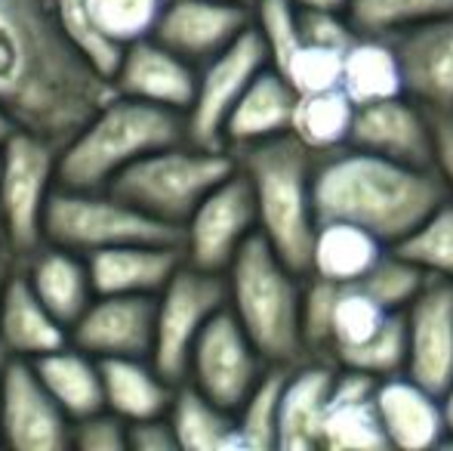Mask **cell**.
Masks as SVG:
<instances>
[{"instance_id":"1","label":"cell","mask_w":453,"mask_h":451,"mask_svg":"<svg viewBox=\"0 0 453 451\" xmlns=\"http://www.w3.org/2000/svg\"><path fill=\"white\" fill-rule=\"evenodd\" d=\"M111 93L62 35L53 0H0V109L12 124L62 145Z\"/></svg>"},{"instance_id":"2","label":"cell","mask_w":453,"mask_h":451,"mask_svg":"<svg viewBox=\"0 0 453 451\" xmlns=\"http://www.w3.org/2000/svg\"><path fill=\"white\" fill-rule=\"evenodd\" d=\"M444 198L448 189L432 167H413L352 145L315 158V217L349 220L386 247L398 245Z\"/></svg>"},{"instance_id":"3","label":"cell","mask_w":453,"mask_h":451,"mask_svg":"<svg viewBox=\"0 0 453 451\" xmlns=\"http://www.w3.org/2000/svg\"><path fill=\"white\" fill-rule=\"evenodd\" d=\"M303 340L309 355L376 380L404 371V315L388 309L364 278L324 282L305 276Z\"/></svg>"},{"instance_id":"4","label":"cell","mask_w":453,"mask_h":451,"mask_svg":"<svg viewBox=\"0 0 453 451\" xmlns=\"http://www.w3.org/2000/svg\"><path fill=\"white\" fill-rule=\"evenodd\" d=\"M234 167L247 176L257 205V232L299 276L309 272L311 238H315V201L311 176L315 158L303 143L284 136L234 149Z\"/></svg>"},{"instance_id":"5","label":"cell","mask_w":453,"mask_h":451,"mask_svg":"<svg viewBox=\"0 0 453 451\" xmlns=\"http://www.w3.org/2000/svg\"><path fill=\"white\" fill-rule=\"evenodd\" d=\"M222 278L226 309L269 365H293L309 355L303 340L305 276L290 269L263 235L244 241Z\"/></svg>"},{"instance_id":"6","label":"cell","mask_w":453,"mask_h":451,"mask_svg":"<svg viewBox=\"0 0 453 451\" xmlns=\"http://www.w3.org/2000/svg\"><path fill=\"white\" fill-rule=\"evenodd\" d=\"M185 139L180 112L111 93L59 145L56 183L68 189H105L133 161Z\"/></svg>"},{"instance_id":"7","label":"cell","mask_w":453,"mask_h":451,"mask_svg":"<svg viewBox=\"0 0 453 451\" xmlns=\"http://www.w3.org/2000/svg\"><path fill=\"white\" fill-rule=\"evenodd\" d=\"M232 170L234 158L228 149H203L180 139L133 161L105 189L136 211L182 229L197 201Z\"/></svg>"},{"instance_id":"8","label":"cell","mask_w":453,"mask_h":451,"mask_svg":"<svg viewBox=\"0 0 453 451\" xmlns=\"http://www.w3.org/2000/svg\"><path fill=\"white\" fill-rule=\"evenodd\" d=\"M43 241L68 251L87 253L102 247L136 245V241H173L180 245V229L167 226L149 214L136 211L108 189H68L56 183L43 207Z\"/></svg>"},{"instance_id":"9","label":"cell","mask_w":453,"mask_h":451,"mask_svg":"<svg viewBox=\"0 0 453 451\" xmlns=\"http://www.w3.org/2000/svg\"><path fill=\"white\" fill-rule=\"evenodd\" d=\"M59 145L31 130H16L0 143V217L6 247L12 257H25L43 241V207L56 186Z\"/></svg>"},{"instance_id":"10","label":"cell","mask_w":453,"mask_h":451,"mask_svg":"<svg viewBox=\"0 0 453 451\" xmlns=\"http://www.w3.org/2000/svg\"><path fill=\"white\" fill-rule=\"evenodd\" d=\"M222 307L226 278L219 272L188 266L185 260L155 294V340L149 359L170 384L185 380V365L197 334Z\"/></svg>"},{"instance_id":"11","label":"cell","mask_w":453,"mask_h":451,"mask_svg":"<svg viewBox=\"0 0 453 451\" xmlns=\"http://www.w3.org/2000/svg\"><path fill=\"white\" fill-rule=\"evenodd\" d=\"M269 66V56L259 41L257 28L247 25L226 50L210 56L197 66L195 93L185 109V139L203 149H226L222 145V127L228 112L241 99L253 78Z\"/></svg>"},{"instance_id":"12","label":"cell","mask_w":453,"mask_h":451,"mask_svg":"<svg viewBox=\"0 0 453 451\" xmlns=\"http://www.w3.org/2000/svg\"><path fill=\"white\" fill-rule=\"evenodd\" d=\"M182 260L207 272H226L234 253L257 235V205L247 176L238 167L222 176L195 205L180 229Z\"/></svg>"},{"instance_id":"13","label":"cell","mask_w":453,"mask_h":451,"mask_svg":"<svg viewBox=\"0 0 453 451\" xmlns=\"http://www.w3.org/2000/svg\"><path fill=\"white\" fill-rule=\"evenodd\" d=\"M269 362L263 359L244 328L234 322L226 307L203 325L185 365V384L222 408L234 411L257 386Z\"/></svg>"},{"instance_id":"14","label":"cell","mask_w":453,"mask_h":451,"mask_svg":"<svg viewBox=\"0 0 453 451\" xmlns=\"http://www.w3.org/2000/svg\"><path fill=\"white\" fill-rule=\"evenodd\" d=\"M0 446L16 451L72 448V417L25 359H6L0 368Z\"/></svg>"},{"instance_id":"15","label":"cell","mask_w":453,"mask_h":451,"mask_svg":"<svg viewBox=\"0 0 453 451\" xmlns=\"http://www.w3.org/2000/svg\"><path fill=\"white\" fill-rule=\"evenodd\" d=\"M404 374L441 393L453 377V282L423 278L404 309Z\"/></svg>"},{"instance_id":"16","label":"cell","mask_w":453,"mask_h":451,"mask_svg":"<svg viewBox=\"0 0 453 451\" xmlns=\"http://www.w3.org/2000/svg\"><path fill=\"white\" fill-rule=\"evenodd\" d=\"M401 90L426 112H453V12L419 19L388 35Z\"/></svg>"},{"instance_id":"17","label":"cell","mask_w":453,"mask_h":451,"mask_svg":"<svg viewBox=\"0 0 453 451\" xmlns=\"http://www.w3.org/2000/svg\"><path fill=\"white\" fill-rule=\"evenodd\" d=\"M155 294H96L68 328V343L93 359L151 355Z\"/></svg>"},{"instance_id":"18","label":"cell","mask_w":453,"mask_h":451,"mask_svg":"<svg viewBox=\"0 0 453 451\" xmlns=\"http://www.w3.org/2000/svg\"><path fill=\"white\" fill-rule=\"evenodd\" d=\"M349 145L413 167H432V118L404 93L355 105Z\"/></svg>"},{"instance_id":"19","label":"cell","mask_w":453,"mask_h":451,"mask_svg":"<svg viewBox=\"0 0 453 451\" xmlns=\"http://www.w3.org/2000/svg\"><path fill=\"white\" fill-rule=\"evenodd\" d=\"M195 78L197 66H191L188 59L176 56L157 37L149 35L120 50L118 66L108 81H111V90L120 97L185 114L191 93H195Z\"/></svg>"},{"instance_id":"20","label":"cell","mask_w":453,"mask_h":451,"mask_svg":"<svg viewBox=\"0 0 453 451\" xmlns=\"http://www.w3.org/2000/svg\"><path fill=\"white\" fill-rule=\"evenodd\" d=\"M250 25V6L232 0H164L151 37L176 56L201 66L226 50Z\"/></svg>"},{"instance_id":"21","label":"cell","mask_w":453,"mask_h":451,"mask_svg":"<svg viewBox=\"0 0 453 451\" xmlns=\"http://www.w3.org/2000/svg\"><path fill=\"white\" fill-rule=\"evenodd\" d=\"M373 402L388 448L419 451L448 446L438 393L426 390L404 371L386 374L376 380Z\"/></svg>"},{"instance_id":"22","label":"cell","mask_w":453,"mask_h":451,"mask_svg":"<svg viewBox=\"0 0 453 451\" xmlns=\"http://www.w3.org/2000/svg\"><path fill=\"white\" fill-rule=\"evenodd\" d=\"M336 365L318 355L293 362L287 368L278 402V436L274 448L280 451H311L321 448V424L327 408Z\"/></svg>"},{"instance_id":"23","label":"cell","mask_w":453,"mask_h":451,"mask_svg":"<svg viewBox=\"0 0 453 451\" xmlns=\"http://www.w3.org/2000/svg\"><path fill=\"white\" fill-rule=\"evenodd\" d=\"M182 263L173 241H136L87 253L93 294H157Z\"/></svg>"},{"instance_id":"24","label":"cell","mask_w":453,"mask_h":451,"mask_svg":"<svg viewBox=\"0 0 453 451\" xmlns=\"http://www.w3.org/2000/svg\"><path fill=\"white\" fill-rule=\"evenodd\" d=\"M376 377L352 368H336L321 424V448L380 451L388 448L373 402Z\"/></svg>"},{"instance_id":"25","label":"cell","mask_w":453,"mask_h":451,"mask_svg":"<svg viewBox=\"0 0 453 451\" xmlns=\"http://www.w3.org/2000/svg\"><path fill=\"white\" fill-rule=\"evenodd\" d=\"M16 263L19 272L25 276V282L37 294V300L65 328H72V322L84 313L87 303L96 297L90 269H87V257L68 251V247L41 241L35 251L19 257Z\"/></svg>"},{"instance_id":"26","label":"cell","mask_w":453,"mask_h":451,"mask_svg":"<svg viewBox=\"0 0 453 451\" xmlns=\"http://www.w3.org/2000/svg\"><path fill=\"white\" fill-rule=\"evenodd\" d=\"M65 343L68 328L37 300L16 263L4 288V300H0V346H4L6 359L31 362L37 355L65 346Z\"/></svg>"},{"instance_id":"27","label":"cell","mask_w":453,"mask_h":451,"mask_svg":"<svg viewBox=\"0 0 453 451\" xmlns=\"http://www.w3.org/2000/svg\"><path fill=\"white\" fill-rule=\"evenodd\" d=\"M293 103H296L293 87L272 66H265L247 84V90L241 93L234 109L228 112L226 127H222V145L228 152H234L244 149V145L265 143V139L290 133Z\"/></svg>"},{"instance_id":"28","label":"cell","mask_w":453,"mask_h":451,"mask_svg":"<svg viewBox=\"0 0 453 451\" xmlns=\"http://www.w3.org/2000/svg\"><path fill=\"white\" fill-rule=\"evenodd\" d=\"M102 402L120 421H145V417L167 415L173 402L176 384H170L151 359L124 355V359H99Z\"/></svg>"},{"instance_id":"29","label":"cell","mask_w":453,"mask_h":451,"mask_svg":"<svg viewBox=\"0 0 453 451\" xmlns=\"http://www.w3.org/2000/svg\"><path fill=\"white\" fill-rule=\"evenodd\" d=\"M386 251L388 247L376 235L349 220H318L305 276L324 282H358Z\"/></svg>"},{"instance_id":"30","label":"cell","mask_w":453,"mask_h":451,"mask_svg":"<svg viewBox=\"0 0 453 451\" xmlns=\"http://www.w3.org/2000/svg\"><path fill=\"white\" fill-rule=\"evenodd\" d=\"M31 368H35L41 384L47 386L50 396L59 402V408L72 421L105 408V402H102L99 359H93L84 349L65 343V346L53 349V353L31 359Z\"/></svg>"},{"instance_id":"31","label":"cell","mask_w":453,"mask_h":451,"mask_svg":"<svg viewBox=\"0 0 453 451\" xmlns=\"http://www.w3.org/2000/svg\"><path fill=\"white\" fill-rule=\"evenodd\" d=\"M340 90L355 105L376 103V99L401 97V72L388 37L358 35L342 50Z\"/></svg>"},{"instance_id":"32","label":"cell","mask_w":453,"mask_h":451,"mask_svg":"<svg viewBox=\"0 0 453 451\" xmlns=\"http://www.w3.org/2000/svg\"><path fill=\"white\" fill-rule=\"evenodd\" d=\"M176 446L185 451H222L238 448L234 439V411L210 402L191 384H176L173 402L167 408Z\"/></svg>"},{"instance_id":"33","label":"cell","mask_w":453,"mask_h":451,"mask_svg":"<svg viewBox=\"0 0 453 451\" xmlns=\"http://www.w3.org/2000/svg\"><path fill=\"white\" fill-rule=\"evenodd\" d=\"M355 103L340 90L299 93L290 114V136L303 143L311 155H327L342 145H349V130H352Z\"/></svg>"},{"instance_id":"34","label":"cell","mask_w":453,"mask_h":451,"mask_svg":"<svg viewBox=\"0 0 453 451\" xmlns=\"http://www.w3.org/2000/svg\"><path fill=\"white\" fill-rule=\"evenodd\" d=\"M401 260L419 269L426 278H444L453 282V198L441 201L435 211H429L398 245H392Z\"/></svg>"},{"instance_id":"35","label":"cell","mask_w":453,"mask_h":451,"mask_svg":"<svg viewBox=\"0 0 453 451\" xmlns=\"http://www.w3.org/2000/svg\"><path fill=\"white\" fill-rule=\"evenodd\" d=\"M287 368L290 365L265 368L263 377L257 380V386L234 408V439H238V448H257V451L274 448V436H278V402H280V386H284Z\"/></svg>"},{"instance_id":"36","label":"cell","mask_w":453,"mask_h":451,"mask_svg":"<svg viewBox=\"0 0 453 451\" xmlns=\"http://www.w3.org/2000/svg\"><path fill=\"white\" fill-rule=\"evenodd\" d=\"M441 12H453V0H346V16L358 35L388 37Z\"/></svg>"},{"instance_id":"37","label":"cell","mask_w":453,"mask_h":451,"mask_svg":"<svg viewBox=\"0 0 453 451\" xmlns=\"http://www.w3.org/2000/svg\"><path fill=\"white\" fill-rule=\"evenodd\" d=\"M84 6L102 37L124 50L127 43L155 31L164 0H84Z\"/></svg>"},{"instance_id":"38","label":"cell","mask_w":453,"mask_h":451,"mask_svg":"<svg viewBox=\"0 0 453 451\" xmlns=\"http://www.w3.org/2000/svg\"><path fill=\"white\" fill-rule=\"evenodd\" d=\"M53 12L62 35L72 41V47L90 62L96 72L111 78L114 66H118L120 47H114L111 41L102 37V31L96 28L90 12H87L84 0H53Z\"/></svg>"},{"instance_id":"39","label":"cell","mask_w":453,"mask_h":451,"mask_svg":"<svg viewBox=\"0 0 453 451\" xmlns=\"http://www.w3.org/2000/svg\"><path fill=\"white\" fill-rule=\"evenodd\" d=\"M340 68H342V50L318 47V43H299L287 62L274 72L293 87V93H318L340 87Z\"/></svg>"},{"instance_id":"40","label":"cell","mask_w":453,"mask_h":451,"mask_svg":"<svg viewBox=\"0 0 453 451\" xmlns=\"http://www.w3.org/2000/svg\"><path fill=\"white\" fill-rule=\"evenodd\" d=\"M250 25L257 28L259 41H263L272 68L284 66L287 56L303 43V35H299V10L290 0H257L250 10Z\"/></svg>"},{"instance_id":"41","label":"cell","mask_w":453,"mask_h":451,"mask_svg":"<svg viewBox=\"0 0 453 451\" xmlns=\"http://www.w3.org/2000/svg\"><path fill=\"white\" fill-rule=\"evenodd\" d=\"M72 448L81 451H127V421L108 408L72 421Z\"/></svg>"},{"instance_id":"42","label":"cell","mask_w":453,"mask_h":451,"mask_svg":"<svg viewBox=\"0 0 453 451\" xmlns=\"http://www.w3.org/2000/svg\"><path fill=\"white\" fill-rule=\"evenodd\" d=\"M299 35L305 43L346 50L358 37V31L352 28L346 10H299Z\"/></svg>"},{"instance_id":"43","label":"cell","mask_w":453,"mask_h":451,"mask_svg":"<svg viewBox=\"0 0 453 451\" xmlns=\"http://www.w3.org/2000/svg\"><path fill=\"white\" fill-rule=\"evenodd\" d=\"M432 118V170L453 198V112H429Z\"/></svg>"},{"instance_id":"44","label":"cell","mask_w":453,"mask_h":451,"mask_svg":"<svg viewBox=\"0 0 453 451\" xmlns=\"http://www.w3.org/2000/svg\"><path fill=\"white\" fill-rule=\"evenodd\" d=\"M127 448L133 451H176V436L167 415L127 424Z\"/></svg>"},{"instance_id":"45","label":"cell","mask_w":453,"mask_h":451,"mask_svg":"<svg viewBox=\"0 0 453 451\" xmlns=\"http://www.w3.org/2000/svg\"><path fill=\"white\" fill-rule=\"evenodd\" d=\"M438 405H441L444 417V436H448V446H453V377L444 384V390L438 393Z\"/></svg>"},{"instance_id":"46","label":"cell","mask_w":453,"mask_h":451,"mask_svg":"<svg viewBox=\"0 0 453 451\" xmlns=\"http://www.w3.org/2000/svg\"><path fill=\"white\" fill-rule=\"evenodd\" d=\"M12 269H16V257H12L10 251H0V300H4V288H6V282H10ZM4 362H6V353H4V346H0V368H4Z\"/></svg>"},{"instance_id":"47","label":"cell","mask_w":453,"mask_h":451,"mask_svg":"<svg viewBox=\"0 0 453 451\" xmlns=\"http://www.w3.org/2000/svg\"><path fill=\"white\" fill-rule=\"evenodd\" d=\"M296 10H346V0H290Z\"/></svg>"},{"instance_id":"48","label":"cell","mask_w":453,"mask_h":451,"mask_svg":"<svg viewBox=\"0 0 453 451\" xmlns=\"http://www.w3.org/2000/svg\"><path fill=\"white\" fill-rule=\"evenodd\" d=\"M12 130H16V124H12V118H10V114H6L4 109H0V143H4V139L10 136Z\"/></svg>"},{"instance_id":"49","label":"cell","mask_w":453,"mask_h":451,"mask_svg":"<svg viewBox=\"0 0 453 451\" xmlns=\"http://www.w3.org/2000/svg\"><path fill=\"white\" fill-rule=\"evenodd\" d=\"M0 251H10V247H6V229H4V217H0Z\"/></svg>"},{"instance_id":"50","label":"cell","mask_w":453,"mask_h":451,"mask_svg":"<svg viewBox=\"0 0 453 451\" xmlns=\"http://www.w3.org/2000/svg\"><path fill=\"white\" fill-rule=\"evenodd\" d=\"M232 4H241V6H250V10H253V4H257V0H232Z\"/></svg>"}]
</instances>
